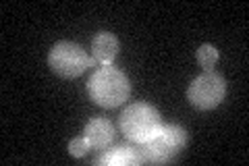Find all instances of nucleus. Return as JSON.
Segmentation results:
<instances>
[{"label":"nucleus","mask_w":249,"mask_h":166,"mask_svg":"<svg viewBox=\"0 0 249 166\" xmlns=\"http://www.w3.org/2000/svg\"><path fill=\"white\" fill-rule=\"evenodd\" d=\"M88 93L93 104L102 108H116L124 104V100H129L131 81L121 69L106 65L91 73L88 81Z\"/></svg>","instance_id":"obj_1"},{"label":"nucleus","mask_w":249,"mask_h":166,"mask_svg":"<svg viewBox=\"0 0 249 166\" xmlns=\"http://www.w3.org/2000/svg\"><path fill=\"white\" fill-rule=\"evenodd\" d=\"M189 135L183 127L178 125H162L160 131L145 139L143 144H135L139 154H142L143 162L147 164H166L175 160L185 149Z\"/></svg>","instance_id":"obj_2"},{"label":"nucleus","mask_w":249,"mask_h":166,"mask_svg":"<svg viewBox=\"0 0 249 166\" xmlns=\"http://www.w3.org/2000/svg\"><path fill=\"white\" fill-rule=\"evenodd\" d=\"M119 127H121V133L129 141L143 144L145 139H150L152 135H156L160 131L162 121H160L158 110L152 104L137 102V104H131L121 112Z\"/></svg>","instance_id":"obj_3"},{"label":"nucleus","mask_w":249,"mask_h":166,"mask_svg":"<svg viewBox=\"0 0 249 166\" xmlns=\"http://www.w3.org/2000/svg\"><path fill=\"white\" fill-rule=\"evenodd\" d=\"M93 65V58L75 42H58L52 46L48 54V67L54 75L62 79H75L83 75L88 67Z\"/></svg>","instance_id":"obj_4"},{"label":"nucleus","mask_w":249,"mask_h":166,"mask_svg":"<svg viewBox=\"0 0 249 166\" xmlns=\"http://www.w3.org/2000/svg\"><path fill=\"white\" fill-rule=\"evenodd\" d=\"M227 98V81L214 71H204L187 88V100L197 110H212Z\"/></svg>","instance_id":"obj_5"},{"label":"nucleus","mask_w":249,"mask_h":166,"mask_svg":"<svg viewBox=\"0 0 249 166\" xmlns=\"http://www.w3.org/2000/svg\"><path fill=\"white\" fill-rule=\"evenodd\" d=\"M83 137L91 149H106L114 141V127L108 118H91L83 129Z\"/></svg>","instance_id":"obj_6"},{"label":"nucleus","mask_w":249,"mask_h":166,"mask_svg":"<svg viewBox=\"0 0 249 166\" xmlns=\"http://www.w3.org/2000/svg\"><path fill=\"white\" fill-rule=\"evenodd\" d=\"M116 54H119V39H116L114 34L110 31H100L96 34L91 42V58L93 62H98V65H112V60L116 58Z\"/></svg>","instance_id":"obj_7"},{"label":"nucleus","mask_w":249,"mask_h":166,"mask_svg":"<svg viewBox=\"0 0 249 166\" xmlns=\"http://www.w3.org/2000/svg\"><path fill=\"white\" fill-rule=\"evenodd\" d=\"M96 164L108 166H131V164H143V158L139 154L137 146H114L108 152L96 160Z\"/></svg>","instance_id":"obj_8"},{"label":"nucleus","mask_w":249,"mask_h":166,"mask_svg":"<svg viewBox=\"0 0 249 166\" xmlns=\"http://www.w3.org/2000/svg\"><path fill=\"white\" fill-rule=\"evenodd\" d=\"M196 58H197V65L204 71H212L218 62V50L212 44H204V46H199Z\"/></svg>","instance_id":"obj_9"},{"label":"nucleus","mask_w":249,"mask_h":166,"mask_svg":"<svg viewBox=\"0 0 249 166\" xmlns=\"http://www.w3.org/2000/svg\"><path fill=\"white\" fill-rule=\"evenodd\" d=\"M89 144H88V139L85 137H75L69 141V154H71L73 158H83L85 154L89 152Z\"/></svg>","instance_id":"obj_10"}]
</instances>
